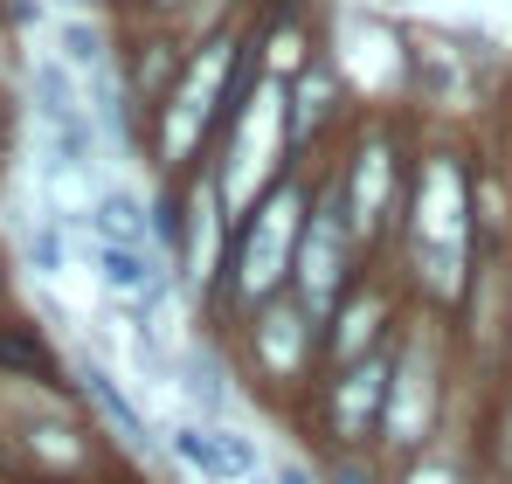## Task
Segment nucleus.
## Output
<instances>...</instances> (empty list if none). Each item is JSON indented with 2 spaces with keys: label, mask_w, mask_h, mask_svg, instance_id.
<instances>
[{
  "label": "nucleus",
  "mask_w": 512,
  "mask_h": 484,
  "mask_svg": "<svg viewBox=\"0 0 512 484\" xmlns=\"http://www.w3.org/2000/svg\"><path fill=\"white\" fill-rule=\"evenodd\" d=\"M77 395L90 402V415L104 422V436H111L125 457H146V450H153V422H146V408H139V395H132V381H125L111 360H97V353L77 360Z\"/></svg>",
  "instance_id": "12"
},
{
  "label": "nucleus",
  "mask_w": 512,
  "mask_h": 484,
  "mask_svg": "<svg viewBox=\"0 0 512 484\" xmlns=\"http://www.w3.org/2000/svg\"><path fill=\"white\" fill-rule=\"evenodd\" d=\"M499 353H506V374H512V305H506V339H499Z\"/></svg>",
  "instance_id": "17"
},
{
  "label": "nucleus",
  "mask_w": 512,
  "mask_h": 484,
  "mask_svg": "<svg viewBox=\"0 0 512 484\" xmlns=\"http://www.w3.org/2000/svg\"><path fill=\"white\" fill-rule=\"evenodd\" d=\"M250 484H270V471H263V478H250Z\"/></svg>",
  "instance_id": "22"
},
{
  "label": "nucleus",
  "mask_w": 512,
  "mask_h": 484,
  "mask_svg": "<svg viewBox=\"0 0 512 484\" xmlns=\"http://www.w3.org/2000/svg\"><path fill=\"white\" fill-rule=\"evenodd\" d=\"M395 484H478V471L450 450V436L443 443H429V450H416V457H402L395 464Z\"/></svg>",
  "instance_id": "13"
},
{
  "label": "nucleus",
  "mask_w": 512,
  "mask_h": 484,
  "mask_svg": "<svg viewBox=\"0 0 512 484\" xmlns=\"http://www.w3.org/2000/svg\"><path fill=\"white\" fill-rule=\"evenodd\" d=\"M409 312H416V305H409V291L395 284V270H367L340 305L326 312V374L367 360V353H381V346H395L402 325H409Z\"/></svg>",
  "instance_id": "9"
},
{
  "label": "nucleus",
  "mask_w": 512,
  "mask_h": 484,
  "mask_svg": "<svg viewBox=\"0 0 512 484\" xmlns=\"http://www.w3.org/2000/svg\"><path fill=\"white\" fill-rule=\"evenodd\" d=\"M506 180H512V146H506Z\"/></svg>",
  "instance_id": "20"
},
{
  "label": "nucleus",
  "mask_w": 512,
  "mask_h": 484,
  "mask_svg": "<svg viewBox=\"0 0 512 484\" xmlns=\"http://www.w3.org/2000/svg\"><path fill=\"white\" fill-rule=\"evenodd\" d=\"M173 402L201 422H236L243 415V374L215 332H187L173 346Z\"/></svg>",
  "instance_id": "11"
},
{
  "label": "nucleus",
  "mask_w": 512,
  "mask_h": 484,
  "mask_svg": "<svg viewBox=\"0 0 512 484\" xmlns=\"http://www.w3.org/2000/svg\"><path fill=\"white\" fill-rule=\"evenodd\" d=\"M326 166L340 180L346 222H353V236L367 242V256L388 249L395 229H402V208H409V173H416V160H402V146H395L388 125H367L340 160H326Z\"/></svg>",
  "instance_id": "7"
},
{
  "label": "nucleus",
  "mask_w": 512,
  "mask_h": 484,
  "mask_svg": "<svg viewBox=\"0 0 512 484\" xmlns=\"http://www.w3.org/2000/svg\"><path fill=\"white\" fill-rule=\"evenodd\" d=\"M319 484H395L381 450H319Z\"/></svg>",
  "instance_id": "14"
},
{
  "label": "nucleus",
  "mask_w": 512,
  "mask_h": 484,
  "mask_svg": "<svg viewBox=\"0 0 512 484\" xmlns=\"http://www.w3.org/2000/svg\"><path fill=\"white\" fill-rule=\"evenodd\" d=\"M270 484H319V464H305V457H270Z\"/></svg>",
  "instance_id": "16"
},
{
  "label": "nucleus",
  "mask_w": 512,
  "mask_h": 484,
  "mask_svg": "<svg viewBox=\"0 0 512 484\" xmlns=\"http://www.w3.org/2000/svg\"><path fill=\"white\" fill-rule=\"evenodd\" d=\"M367 270H374V263H367V242L353 236V222H346L340 180H333V166H319V173H312L305 242H298V270H291V298H298L305 312H319V325H326V312L340 305Z\"/></svg>",
  "instance_id": "6"
},
{
  "label": "nucleus",
  "mask_w": 512,
  "mask_h": 484,
  "mask_svg": "<svg viewBox=\"0 0 512 484\" xmlns=\"http://www.w3.org/2000/svg\"><path fill=\"white\" fill-rule=\"evenodd\" d=\"M256 77H263V56H256V42L229 35V28L201 35V49L180 63V77H173L167 104H160V125H153L167 180L194 173V166L215 153V132H222L229 104H236V97H243Z\"/></svg>",
  "instance_id": "2"
},
{
  "label": "nucleus",
  "mask_w": 512,
  "mask_h": 484,
  "mask_svg": "<svg viewBox=\"0 0 512 484\" xmlns=\"http://www.w3.org/2000/svg\"><path fill=\"white\" fill-rule=\"evenodd\" d=\"M0 305H7V277H0Z\"/></svg>",
  "instance_id": "21"
},
{
  "label": "nucleus",
  "mask_w": 512,
  "mask_h": 484,
  "mask_svg": "<svg viewBox=\"0 0 512 484\" xmlns=\"http://www.w3.org/2000/svg\"><path fill=\"white\" fill-rule=\"evenodd\" d=\"M478 484H499V478H492V471H478Z\"/></svg>",
  "instance_id": "19"
},
{
  "label": "nucleus",
  "mask_w": 512,
  "mask_h": 484,
  "mask_svg": "<svg viewBox=\"0 0 512 484\" xmlns=\"http://www.w3.org/2000/svg\"><path fill=\"white\" fill-rule=\"evenodd\" d=\"M56 7H63V14H77V7H84V0H56Z\"/></svg>",
  "instance_id": "18"
},
{
  "label": "nucleus",
  "mask_w": 512,
  "mask_h": 484,
  "mask_svg": "<svg viewBox=\"0 0 512 484\" xmlns=\"http://www.w3.org/2000/svg\"><path fill=\"white\" fill-rule=\"evenodd\" d=\"M395 284L409 291L416 312L464 319L478 277H485V242H478V166L464 153H423L409 173V208L388 242Z\"/></svg>",
  "instance_id": "1"
},
{
  "label": "nucleus",
  "mask_w": 512,
  "mask_h": 484,
  "mask_svg": "<svg viewBox=\"0 0 512 484\" xmlns=\"http://www.w3.org/2000/svg\"><path fill=\"white\" fill-rule=\"evenodd\" d=\"M388 381H395V346L319 374L305 422L319 429L326 450H381V415H388Z\"/></svg>",
  "instance_id": "8"
},
{
  "label": "nucleus",
  "mask_w": 512,
  "mask_h": 484,
  "mask_svg": "<svg viewBox=\"0 0 512 484\" xmlns=\"http://www.w3.org/2000/svg\"><path fill=\"white\" fill-rule=\"evenodd\" d=\"M305 215H312V180L291 173V180H277L250 215L229 229V263H222V291H215L208 325H236V319H250L256 305H270V298L291 291Z\"/></svg>",
  "instance_id": "3"
},
{
  "label": "nucleus",
  "mask_w": 512,
  "mask_h": 484,
  "mask_svg": "<svg viewBox=\"0 0 512 484\" xmlns=\"http://www.w3.org/2000/svg\"><path fill=\"white\" fill-rule=\"evenodd\" d=\"M229 332H236V374L263 402H312V388L326 374V325H319V312H305L284 291V298L256 305L250 319H236Z\"/></svg>",
  "instance_id": "5"
},
{
  "label": "nucleus",
  "mask_w": 512,
  "mask_h": 484,
  "mask_svg": "<svg viewBox=\"0 0 512 484\" xmlns=\"http://www.w3.org/2000/svg\"><path fill=\"white\" fill-rule=\"evenodd\" d=\"M492 478L512 484V381H506V408H499V422H492Z\"/></svg>",
  "instance_id": "15"
},
{
  "label": "nucleus",
  "mask_w": 512,
  "mask_h": 484,
  "mask_svg": "<svg viewBox=\"0 0 512 484\" xmlns=\"http://www.w3.org/2000/svg\"><path fill=\"white\" fill-rule=\"evenodd\" d=\"M167 450L180 457V471L201 484H250L270 471L263 443H256L243 422H201V415H173L167 422Z\"/></svg>",
  "instance_id": "10"
},
{
  "label": "nucleus",
  "mask_w": 512,
  "mask_h": 484,
  "mask_svg": "<svg viewBox=\"0 0 512 484\" xmlns=\"http://www.w3.org/2000/svg\"><path fill=\"white\" fill-rule=\"evenodd\" d=\"M450 325L436 312H409L395 339V381H388V415H381V457L402 464L429 443L450 436Z\"/></svg>",
  "instance_id": "4"
}]
</instances>
